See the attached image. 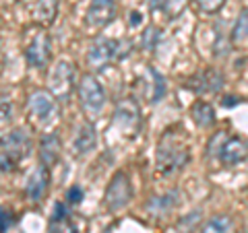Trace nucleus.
Segmentation results:
<instances>
[{"mask_svg": "<svg viewBox=\"0 0 248 233\" xmlns=\"http://www.w3.org/2000/svg\"><path fill=\"white\" fill-rule=\"evenodd\" d=\"M190 161V145L186 141V134L178 128H170L159 138L155 149V167L159 174L172 175L186 167Z\"/></svg>", "mask_w": 248, "mask_h": 233, "instance_id": "nucleus-1", "label": "nucleus"}, {"mask_svg": "<svg viewBox=\"0 0 248 233\" xmlns=\"http://www.w3.org/2000/svg\"><path fill=\"white\" fill-rule=\"evenodd\" d=\"M126 45L128 44L112 40V37H97V40L89 45L87 56H85V60H87V66L91 68L93 73L106 71L112 62L122 58V48H126Z\"/></svg>", "mask_w": 248, "mask_h": 233, "instance_id": "nucleus-2", "label": "nucleus"}, {"mask_svg": "<svg viewBox=\"0 0 248 233\" xmlns=\"http://www.w3.org/2000/svg\"><path fill=\"white\" fill-rule=\"evenodd\" d=\"M31 153V138L25 130H13L9 136L2 138V151H0V161H2V172H13L19 163L29 157Z\"/></svg>", "mask_w": 248, "mask_h": 233, "instance_id": "nucleus-3", "label": "nucleus"}, {"mask_svg": "<svg viewBox=\"0 0 248 233\" xmlns=\"http://www.w3.org/2000/svg\"><path fill=\"white\" fill-rule=\"evenodd\" d=\"M77 95H79V103L83 107V112L89 118H95L106 105V91L102 87V83L89 73L83 74L79 83H77Z\"/></svg>", "mask_w": 248, "mask_h": 233, "instance_id": "nucleus-4", "label": "nucleus"}, {"mask_svg": "<svg viewBox=\"0 0 248 233\" xmlns=\"http://www.w3.org/2000/svg\"><path fill=\"white\" fill-rule=\"evenodd\" d=\"M114 124H116V128H118V132H122L124 136L135 138L143 128L141 105H139L133 97L120 99L114 110Z\"/></svg>", "mask_w": 248, "mask_h": 233, "instance_id": "nucleus-5", "label": "nucleus"}, {"mask_svg": "<svg viewBox=\"0 0 248 233\" xmlns=\"http://www.w3.org/2000/svg\"><path fill=\"white\" fill-rule=\"evenodd\" d=\"M27 107L31 114V120H33L37 126H48V124L54 122L58 114L56 107V97L52 95L50 91L44 89H35L27 99Z\"/></svg>", "mask_w": 248, "mask_h": 233, "instance_id": "nucleus-6", "label": "nucleus"}, {"mask_svg": "<svg viewBox=\"0 0 248 233\" xmlns=\"http://www.w3.org/2000/svg\"><path fill=\"white\" fill-rule=\"evenodd\" d=\"M130 200H133V184H130L128 175L124 172L114 174V177L110 180L104 194V206L108 211H120V208L126 206Z\"/></svg>", "mask_w": 248, "mask_h": 233, "instance_id": "nucleus-7", "label": "nucleus"}, {"mask_svg": "<svg viewBox=\"0 0 248 233\" xmlns=\"http://www.w3.org/2000/svg\"><path fill=\"white\" fill-rule=\"evenodd\" d=\"M48 87L50 93L60 102H66L71 99L73 91H75V71L73 64L66 60H60L58 64H54L52 73L48 76Z\"/></svg>", "mask_w": 248, "mask_h": 233, "instance_id": "nucleus-8", "label": "nucleus"}, {"mask_svg": "<svg viewBox=\"0 0 248 233\" xmlns=\"http://www.w3.org/2000/svg\"><path fill=\"white\" fill-rule=\"evenodd\" d=\"M25 60L31 68L44 71L52 60V42L46 31H37L25 48Z\"/></svg>", "mask_w": 248, "mask_h": 233, "instance_id": "nucleus-9", "label": "nucleus"}, {"mask_svg": "<svg viewBox=\"0 0 248 233\" xmlns=\"http://www.w3.org/2000/svg\"><path fill=\"white\" fill-rule=\"evenodd\" d=\"M215 155H217V159H219L226 167H234V165H238V163L246 161V157H248V145L242 141V138L226 134V138H223V143H221L219 149H217Z\"/></svg>", "mask_w": 248, "mask_h": 233, "instance_id": "nucleus-10", "label": "nucleus"}, {"mask_svg": "<svg viewBox=\"0 0 248 233\" xmlns=\"http://www.w3.org/2000/svg\"><path fill=\"white\" fill-rule=\"evenodd\" d=\"M116 17V0H91L85 21L93 29H102L110 25Z\"/></svg>", "mask_w": 248, "mask_h": 233, "instance_id": "nucleus-11", "label": "nucleus"}, {"mask_svg": "<svg viewBox=\"0 0 248 233\" xmlns=\"http://www.w3.org/2000/svg\"><path fill=\"white\" fill-rule=\"evenodd\" d=\"M226 79H223L221 73L213 71V68H205V71H201L197 74H192L188 81H186V87L192 89L195 93H201V95H205V93H217Z\"/></svg>", "mask_w": 248, "mask_h": 233, "instance_id": "nucleus-12", "label": "nucleus"}, {"mask_svg": "<svg viewBox=\"0 0 248 233\" xmlns=\"http://www.w3.org/2000/svg\"><path fill=\"white\" fill-rule=\"evenodd\" d=\"M50 186V167H46L44 163H40L33 172H31L29 180L25 184V194L31 203H40L44 198V194L48 192Z\"/></svg>", "mask_w": 248, "mask_h": 233, "instance_id": "nucleus-13", "label": "nucleus"}, {"mask_svg": "<svg viewBox=\"0 0 248 233\" xmlns=\"http://www.w3.org/2000/svg\"><path fill=\"white\" fill-rule=\"evenodd\" d=\"M48 233H79V227L73 221L71 211L64 203H56L54 211L50 217V225H48Z\"/></svg>", "mask_w": 248, "mask_h": 233, "instance_id": "nucleus-14", "label": "nucleus"}, {"mask_svg": "<svg viewBox=\"0 0 248 233\" xmlns=\"http://www.w3.org/2000/svg\"><path fill=\"white\" fill-rule=\"evenodd\" d=\"M97 146V132H95V126L91 122H85L81 124L79 132H77L75 141H73V151L83 157V155H89L91 151H95Z\"/></svg>", "mask_w": 248, "mask_h": 233, "instance_id": "nucleus-15", "label": "nucleus"}, {"mask_svg": "<svg viewBox=\"0 0 248 233\" xmlns=\"http://www.w3.org/2000/svg\"><path fill=\"white\" fill-rule=\"evenodd\" d=\"M60 149H62V143L58 134H54V132L44 134L40 141V163L52 169L60 161Z\"/></svg>", "mask_w": 248, "mask_h": 233, "instance_id": "nucleus-16", "label": "nucleus"}, {"mask_svg": "<svg viewBox=\"0 0 248 233\" xmlns=\"http://www.w3.org/2000/svg\"><path fill=\"white\" fill-rule=\"evenodd\" d=\"M60 0H37L35 9H33V17L40 25H52L54 19H56Z\"/></svg>", "mask_w": 248, "mask_h": 233, "instance_id": "nucleus-17", "label": "nucleus"}, {"mask_svg": "<svg viewBox=\"0 0 248 233\" xmlns=\"http://www.w3.org/2000/svg\"><path fill=\"white\" fill-rule=\"evenodd\" d=\"M147 79H149V91H147L149 102L151 103L161 102L164 95H166V79H164V74L149 66V68H147Z\"/></svg>", "mask_w": 248, "mask_h": 233, "instance_id": "nucleus-18", "label": "nucleus"}, {"mask_svg": "<svg viewBox=\"0 0 248 233\" xmlns=\"http://www.w3.org/2000/svg\"><path fill=\"white\" fill-rule=\"evenodd\" d=\"M192 120H195L201 128H211L215 126V110L209 102H197L192 105Z\"/></svg>", "mask_w": 248, "mask_h": 233, "instance_id": "nucleus-19", "label": "nucleus"}, {"mask_svg": "<svg viewBox=\"0 0 248 233\" xmlns=\"http://www.w3.org/2000/svg\"><path fill=\"white\" fill-rule=\"evenodd\" d=\"M176 204H178V194L170 192L166 196H153L149 200V204H147V208H149L151 215H166V213L172 211Z\"/></svg>", "mask_w": 248, "mask_h": 233, "instance_id": "nucleus-20", "label": "nucleus"}, {"mask_svg": "<svg viewBox=\"0 0 248 233\" xmlns=\"http://www.w3.org/2000/svg\"><path fill=\"white\" fill-rule=\"evenodd\" d=\"M201 233H232V219L228 215H215L201 227Z\"/></svg>", "mask_w": 248, "mask_h": 233, "instance_id": "nucleus-21", "label": "nucleus"}, {"mask_svg": "<svg viewBox=\"0 0 248 233\" xmlns=\"http://www.w3.org/2000/svg\"><path fill=\"white\" fill-rule=\"evenodd\" d=\"M230 37L234 44H242L244 40H248V9H244L238 15L234 27L230 31Z\"/></svg>", "mask_w": 248, "mask_h": 233, "instance_id": "nucleus-22", "label": "nucleus"}, {"mask_svg": "<svg viewBox=\"0 0 248 233\" xmlns=\"http://www.w3.org/2000/svg\"><path fill=\"white\" fill-rule=\"evenodd\" d=\"M197 6L203 13H217L219 9H223V4H226V0H195Z\"/></svg>", "mask_w": 248, "mask_h": 233, "instance_id": "nucleus-23", "label": "nucleus"}, {"mask_svg": "<svg viewBox=\"0 0 248 233\" xmlns=\"http://www.w3.org/2000/svg\"><path fill=\"white\" fill-rule=\"evenodd\" d=\"M199 219H201V213H199V211L190 213V215H186L184 219L178 223V229H180V233H188L190 229H195V225L199 223Z\"/></svg>", "mask_w": 248, "mask_h": 233, "instance_id": "nucleus-24", "label": "nucleus"}, {"mask_svg": "<svg viewBox=\"0 0 248 233\" xmlns=\"http://www.w3.org/2000/svg\"><path fill=\"white\" fill-rule=\"evenodd\" d=\"M157 37H159V31L155 29V27H149L143 33V45H145L147 50H153L155 44H157Z\"/></svg>", "mask_w": 248, "mask_h": 233, "instance_id": "nucleus-25", "label": "nucleus"}, {"mask_svg": "<svg viewBox=\"0 0 248 233\" xmlns=\"http://www.w3.org/2000/svg\"><path fill=\"white\" fill-rule=\"evenodd\" d=\"M83 188L81 186H71V188H68V192H66V198H68V204H81L83 203Z\"/></svg>", "mask_w": 248, "mask_h": 233, "instance_id": "nucleus-26", "label": "nucleus"}, {"mask_svg": "<svg viewBox=\"0 0 248 233\" xmlns=\"http://www.w3.org/2000/svg\"><path fill=\"white\" fill-rule=\"evenodd\" d=\"M13 118V107H11V102H9V97H2V124L6 122H11Z\"/></svg>", "mask_w": 248, "mask_h": 233, "instance_id": "nucleus-27", "label": "nucleus"}, {"mask_svg": "<svg viewBox=\"0 0 248 233\" xmlns=\"http://www.w3.org/2000/svg\"><path fill=\"white\" fill-rule=\"evenodd\" d=\"M11 225H13V215H11V211H6V208H2V233H6L11 229Z\"/></svg>", "mask_w": 248, "mask_h": 233, "instance_id": "nucleus-28", "label": "nucleus"}, {"mask_svg": "<svg viewBox=\"0 0 248 233\" xmlns=\"http://www.w3.org/2000/svg\"><path fill=\"white\" fill-rule=\"evenodd\" d=\"M166 4H168V0H149V6H151V11H161V9H166Z\"/></svg>", "mask_w": 248, "mask_h": 233, "instance_id": "nucleus-29", "label": "nucleus"}, {"mask_svg": "<svg viewBox=\"0 0 248 233\" xmlns=\"http://www.w3.org/2000/svg\"><path fill=\"white\" fill-rule=\"evenodd\" d=\"M143 17L139 13H130V25H139V21H141Z\"/></svg>", "mask_w": 248, "mask_h": 233, "instance_id": "nucleus-30", "label": "nucleus"}, {"mask_svg": "<svg viewBox=\"0 0 248 233\" xmlns=\"http://www.w3.org/2000/svg\"><path fill=\"white\" fill-rule=\"evenodd\" d=\"M234 103H238L236 97H226V102H223V105H234Z\"/></svg>", "mask_w": 248, "mask_h": 233, "instance_id": "nucleus-31", "label": "nucleus"}]
</instances>
